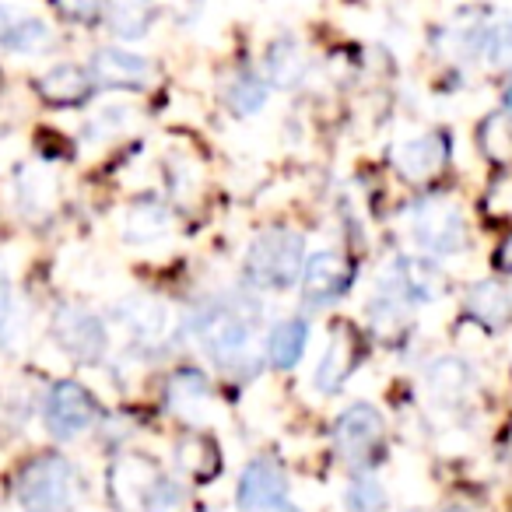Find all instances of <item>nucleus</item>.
<instances>
[{"label":"nucleus","instance_id":"1","mask_svg":"<svg viewBox=\"0 0 512 512\" xmlns=\"http://www.w3.org/2000/svg\"><path fill=\"white\" fill-rule=\"evenodd\" d=\"M81 470L64 453H36L15 470L11 498L22 512H74L81 502Z\"/></svg>","mask_w":512,"mask_h":512},{"label":"nucleus","instance_id":"2","mask_svg":"<svg viewBox=\"0 0 512 512\" xmlns=\"http://www.w3.org/2000/svg\"><path fill=\"white\" fill-rule=\"evenodd\" d=\"M106 495L116 512H172L179 505V484L148 456L123 453L106 474Z\"/></svg>","mask_w":512,"mask_h":512},{"label":"nucleus","instance_id":"3","mask_svg":"<svg viewBox=\"0 0 512 512\" xmlns=\"http://www.w3.org/2000/svg\"><path fill=\"white\" fill-rule=\"evenodd\" d=\"M249 302H211L193 320L200 348L221 365V369H239L242 362H253L256 341V313L246 309Z\"/></svg>","mask_w":512,"mask_h":512},{"label":"nucleus","instance_id":"4","mask_svg":"<svg viewBox=\"0 0 512 512\" xmlns=\"http://www.w3.org/2000/svg\"><path fill=\"white\" fill-rule=\"evenodd\" d=\"M306 264V242L292 228H267L246 253V281L264 292H285L299 281Z\"/></svg>","mask_w":512,"mask_h":512},{"label":"nucleus","instance_id":"5","mask_svg":"<svg viewBox=\"0 0 512 512\" xmlns=\"http://www.w3.org/2000/svg\"><path fill=\"white\" fill-rule=\"evenodd\" d=\"M386 442V425L383 414L372 404H351L348 411H341L334 425V446L337 456L344 460V467H351L355 474H369L372 463H379Z\"/></svg>","mask_w":512,"mask_h":512},{"label":"nucleus","instance_id":"6","mask_svg":"<svg viewBox=\"0 0 512 512\" xmlns=\"http://www.w3.org/2000/svg\"><path fill=\"white\" fill-rule=\"evenodd\" d=\"M99 421V400L92 397L85 383L60 379L43 397V428L57 442H74L85 432H92Z\"/></svg>","mask_w":512,"mask_h":512},{"label":"nucleus","instance_id":"7","mask_svg":"<svg viewBox=\"0 0 512 512\" xmlns=\"http://www.w3.org/2000/svg\"><path fill=\"white\" fill-rule=\"evenodd\" d=\"M235 505H239V512H302L292 502L285 467L271 456H256L242 467Z\"/></svg>","mask_w":512,"mask_h":512},{"label":"nucleus","instance_id":"8","mask_svg":"<svg viewBox=\"0 0 512 512\" xmlns=\"http://www.w3.org/2000/svg\"><path fill=\"white\" fill-rule=\"evenodd\" d=\"M53 341L64 355H71L81 365H99L109 351V330L92 309L85 306H60L50 323Z\"/></svg>","mask_w":512,"mask_h":512},{"label":"nucleus","instance_id":"9","mask_svg":"<svg viewBox=\"0 0 512 512\" xmlns=\"http://www.w3.org/2000/svg\"><path fill=\"white\" fill-rule=\"evenodd\" d=\"M414 239L428 253H463L467 246V218L449 197H425L411 214Z\"/></svg>","mask_w":512,"mask_h":512},{"label":"nucleus","instance_id":"10","mask_svg":"<svg viewBox=\"0 0 512 512\" xmlns=\"http://www.w3.org/2000/svg\"><path fill=\"white\" fill-rule=\"evenodd\" d=\"M355 285V264L341 253H316L306 260V271H302V299L309 309L334 306Z\"/></svg>","mask_w":512,"mask_h":512},{"label":"nucleus","instance_id":"11","mask_svg":"<svg viewBox=\"0 0 512 512\" xmlns=\"http://www.w3.org/2000/svg\"><path fill=\"white\" fill-rule=\"evenodd\" d=\"M383 288L397 306H428L442 295V271L425 256H397Z\"/></svg>","mask_w":512,"mask_h":512},{"label":"nucleus","instance_id":"12","mask_svg":"<svg viewBox=\"0 0 512 512\" xmlns=\"http://www.w3.org/2000/svg\"><path fill=\"white\" fill-rule=\"evenodd\" d=\"M53 43V29L32 11L18 4H0V50L15 53V57H32L43 53Z\"/></svg>","mask_w":512,"mask_h":512},{"label":"nucleus","instance_id":"13","mask_svg":"<svg viewBox=\"0 0 512 512\" xmlns=\"http://www.w3.org/2000/svg\"><path fill=\"white\" fill-rule=\"evenodd\" d=\"M449 162V141L442 134H425L404 141L393 148V169L407 179V183H428L435 179Z\"/></svg>","mask_w":512,"mask_h":512},{"label":"nucleus","instance_id":"14","mask_svg":"<svg viewBox=\"0 0 512 512\" xmlns=\"http://www.w3.org/2000/svg\"><path fill=\"white\" fill-rule=\"evenodd\" d=\"M358 355H362V348H358V334L348 327V323H337L334 334H330L327 341V351H323L320 365H316L313 372V383L320 393H337L344 383H348V376L355 372L358 365Z\"/></svg>","mask_w":512,"mask_h":512},{"label":"nucleus","instance_id":"15","mask_svg":"<svg viewBox=\"0 0 512 512\" xmlns=\"http://www.w3.org/2000/svg\"><path fill=\"white\" fill-rule=\"evenodd\" d=\"M95 85H106V88H137L155 74L148 57L141 53H130V50H116V46H106L92 57V67H88Z\"/></svg>","mask_w":512,"mask_h":512},{"label":"nucleus","instance_id":"16","mask_svg":"<svg viewBox=\"0 0 512 512\" xmlns=\"http://www.w3.org/2000/svg\"><path fill=\"white\" fill-rule=\"evenodd\" d=\"M36 88H39V95L50 102V106H64L67 109V106H81V102L92 95L95 81H92V74H88L85 67L57 64L36 81Z\"/></svg>","mask_w":512,"mask_h":512},{"label":"nucleus","instance_id":"17","mask_svg":"<svg viewBox=\"0 0 512 512\" xmlns=\"http://www.w3.org/2000/svg\"><path fill=\"white\" fill-rule=\"evenodd\" d=\"M470 383H474V376H470V365L463 358H439V362L428 365L425 386L435 404H460Z\"/></svg>","mask_w":512,"mask_h":512},{"label":"nucleus","instance_id":"18","mask_svg":"<svg viewBox=\"0 0 512 512\" xmlns=\"http://www.w3.org/2000/svg\"><path fill=\"white\" fill-rule=\"evenodd\" d=\"M467 316L488 330H502L512 320V299L498 281H481L467 295Z\"/></svg>","mask_w":512,"mask_h":512},{"label":"nucleus","instance_id":"19","mask_svg":"<svg viewBox=\"0 0 512 512\" xmlns=\"http://www.w3.org/2000/svg\"><path fill=\"white\" fill-rule=\"evenodd\" d=\"M309 344V323L292 316V320H281L278 327L267 337V358H271L274 369H295L306 355Z\"/></svg>","mask_w":512,"mask_h":512},{"label":"nucleus","instance_id":"20","mask_svg":"<svg viewBox=\"0 0 512 512\" xmlns=\"http://www.w3.org/2000/svg\"><path fill=\"white\" fill-rule=\"evenodd\" d=\"M176 467L186 477H193V481H211L221 467L218 449H214V442L204 432H193L176 446Z\"/></svg>","mask_w":512,"mask_h":512},{"label":"nucleus","instance_id":"21","mask_svg":"<svg viewBox=\"0 0 512 512\" xmlns=\"http://www.w3.org/2000/svg\"><path fill=\"white\" fill-rule=\"evenodd\" d=\"M155 15V0H106L109 29L120 39H141Z\"/></svg>","mask_w":512,"mask_h":512},{"label":"nucleus","instance_id":"22","mask_svg":"<svg viewBox=\"0 0 512 512\" xmlns=\"http://www.w3.org/2000/svg\"><path fill=\"white\" fill-rule=\"evenodd\" d=\"M120 323L137 337V341H155L165 330V309L155 299H127L116 309Z\"/></svg>","mask_w":512,"mask_h":512},{"label":"nucleus","instance_id":"23","mask_svg":"<svg viewBox=\"0 0 512 512\" xmlns=\"http://www.w3.org/2000/svg\"><path fill=\"white\" fill-rule=\"evenodd\" d=\"M225 99H228V106H232V113L253 116V113H260L267 102V81L260 78V74L246 71V67H239V71L225 81Z\"/></svg>","mask_w":512,"mask_h":512},{"label":"nucleus","instance_id":"24","mask_svg":"<svg viewBox=\"0 0 512 512\" xmlns=\"http://www.w3.org/2000/svg\"><path fill=\"white\" fill-rule=\"evenodd\" d=\"M162 232H169V211L155 200H141L127 211V221H123V235L130 242H151Z\"/></svg>","mask_w":512,"mask_h":512},{"label":"nucleus","instance_id":"25","mask_svg":"<svg viewBox=\"0 0 512 512\" xmlns=\"http://www.w3.org/2000/svg\"><path fill=\"white\" fill-rule=\"evenodd\" d=\"M344 509L348 512H386L390 509V495L386 488L369 474H355V481L344 491Z\"/></svg>","mask_w":512,"mask_h":512},{"label":"nucleus","instance_id":"26","mask_svg":"<svg viewBox=\"0 0 512 512\" xmlns=\"http://www.w3.org/2000/svg\"><path fill=\"white\" fill-rule=\"evenodd\" d=\"M207 397H211V386L197 369H179L169 379V400L176 411H190L193 404H204Z\"/></svg>","mask_w":512,"mask_h":512},{"label":"nucleus","instance_id":"27","mask_svg":"<svg viewBox=\"0 0 512 512\" xmlns=\"http://www.w3.org/2000/svg\"><path fill=\"white\" fill-rule=\"evenodd\" d=\"M18 323H22V306H18V292L11 285L8 271L0 267V351H8L18 337Z\"/></svg>","mask_w":512,"mask_h":512},{"label":"nucleus","instance_id":"28","mask_svg":"<svg viewBox=\"0 0 512 512\" xmlns=\"http://www.w3.org/2000/svg\"><path fill=\"white\" fill-rule=\"evenodd\" d=\"M302 74V53L295 50L292 39H281L267 53V78L278 81V85H295Z\"/></svg>","mask_w":512,"mask_h":512},{"label":"nucleus","instance_id":"29","mask_svg":"<svg viewBox=\"0 0 512 512\" xmlns=\"http://www.w3.org/2000/svg\"><path fill=\"white\" fill-rule=\"evenodd\" d=\"M477 53H481L488 64L502 67V64H512V22H502V25H491V29L481 32L477 39Z\"/></svg>","mask_w":512,"mask_h":512},{"label":"nucleus","instance_id":"30","mask_svg":"<svg viewBox=\"0 0 512 512\" xmlns=\"http://www.w3.org/2000/svg\"><path fill=\"white\" fill-rule=\"evenodd\" d=\"M130 116H134L130 113V106H102V109H95L92 123H88V134L92 137H113L127 127Z\"/></svg>","mask_w":512,"mask_h":512},{"label":"nucleus","instance_id":"31","mask_svg":"<svg viewBox=\"0 0 512 512\" xmlns=\"http://www.w3.org/2000/svg\"><path fill=\"white\" fill-rule=\"evenodd\" d=\"M53 4H57V11L67 22L78 25H95L102 11H106V0H53Z\"/></svg>","mask_w":512,"mask_h":512},{"label":"nucleus","instance_id":"32","mask_svg":"<svg viewBox=\"0 0 512 512\" xmlns=\"http://www.w3.org/2000/svg\"><path fill=\"white\" fill-rule=\"evenodd\" d=\"M498 264L505 267V271L512 274V235L505 239V246H502V253H498Z\"/></svg>","mask_w":512,"mask_h":512},{"label":"nucleus","instance_id":"33","mask_svg":"<svg viewBox=\"0 0 512 512\" xmlns=\"http://www.w3.org/2000/svg\"><path fill=\"white\" fill-rule=\"evenodd\" d=\"M502 116H509V120H512V81H509V88H505V95H502Z\"/></svg>","mask_w":512,"mask_h":512},{"label":"nucleus","instance_id":"34","mask_svg":"<svg viewBox=\"0 0 512 512\" xmlns=\"http://www.w3.org/2000/svg\"><path fill=\"white\" fill-rule=\"evenodd\" d=\"M442 512H470V509H442Z\"/></svg>","mask_w":512,"mask_h":512}]
</instances>
